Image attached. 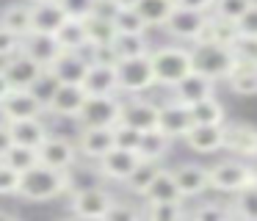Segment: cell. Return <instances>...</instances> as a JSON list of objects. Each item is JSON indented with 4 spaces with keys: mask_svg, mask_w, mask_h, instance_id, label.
<instances>
[{
    "mask_svg": "<svg viewBox=\"0 0 257 221\" xmlns=\"http://www.w3.org/2000/svg\"><path fill=\"white\" fill-rule=\"evenodd\" d=\"M100 6H108V9H113V6H119V3H124V0H97Z\"/></svg>",
    "mask_w": 257,
    "mask_h": 221,
    "instance_id": "9f6ffc18",
    "label": "cell"
},
{
    "mask_svg": "<svg viewBox=\"0 0 257 221\" xmlns=\"http://www.w3.org/2000/svg\"><path fill=\"white\" fill-rule=\"evenodd\" d=\"M229 215H235L232 213V204H218V202H205V204H199V207H194V210H188V218H194V221H224V218H229Z\"/></svg>",
    "mask_w": 257,
    "mask_h": 221,
    "instance_id": "60d3db41",
    "label": "cell"
},
{
    "mask_svg": "<svg viewBox=\"0 0 257 221\" xmlns=\"http://www.w3.org/2000/svg\"><path fill=\"white\" fill-rule=\"evenodd\" d=\"M12 144H14V136H12V127H9V122L3 119L0 122V158L12 149Z\"/></svg>",
    "mask_w": 257,
    "mask_h": 221,
    "instance_id": "f5cc1de1",
    "label": "cell"
},
{
    "mask_svg": "<svg viewBox=\"0 0 257 221\" xmlns=\"http://www.w3.org/2000/svg\"><path fill=\"white\" fill-rule=\"evenodd\" d=\"M113 50H116L119 61L152 53V47H150V42H147L144 33H116V39H113Z\"/></svg>",
    "mask_w": 257,
    "mask_h": 221,
    "instance_id": "e575fe53",
    "label": "cell"
},
{
    "mask_svg": "<svg viewBox=\"0 0 257 221\" xmlns=\"http://www.w3.org/2000/svg\"><path fill=\"white\" fill-rule=\"evenodd\" d=\"M111 17H113V25H116L119 33H147V28H150L144 22V17L136 11L133 0H124V3L113 6Z\"/></svg>",
    "mask_w": 257,
    "mask_h": 221,
    "instance_id": "1f68e13d",
    "label": "cell"
},
{
    "mask_svg": "<svg viewBox=\"0 0 257 221\" xmlns=\"http://www.w3.org/2000/svg\"><path fill=\"white\" fill-rule=\"evenodd\" d=\"M227 86L232 94L254 97L257 94V64H238L227 77Z\"/></svg>",
    "mask_w": 257,
    "mask_h": 221,
    "instance_id": "d6a6232c",
    "label": "cell"
},
{
    "mask_svg": "<svg viewBox=\"0 0 257 221\" xmlns=\"http://www.w3.org/2000/svg\"><path fill=\"white\" fill-rule=\"evenodd\" d=\"M31 17H34V31H39V33H56L58 28L69 20L58 0H39V3H31Z\"/></svg>",
    "mask_w": 257,
    "mask_h": 221,
    "instance_id": "603a6c76",
    "label": "cell"
},
{
    "mask_svg": "<svg viewBox=\"0 0 257 221\" xmlns=\"http://www.w3.org/2000/svg\"><path fill=\"white\" fill-rule=\"evenodd\" d=\"M86 55H89L91 64H108V66L119 64V55H116V50H113V44H91V47L86 50Z\"/></svg>",
    "mask_w": 257,
    "mask_h": 221,
    "instance_id": "c3c4849f",
    "label": "cell"
},
{
    "mask_svg": "<svg viewBox=\"0 0 257 221\" xmlns=\"http://www.w3.org/2000/svg\"><path fill=\"white\" fill-rule=\"evenodd\" d=\"M122 105L116 94H89L78 122L83 127H113L122 122Z\"/></svg>",
    "mask_w": 257,
    "mask_h": 221,
    "instance_id": "8992f818",
    "label": "cell"
},
{
    "mask_svg": "<svg viewBox=\"0 0 257 221\" xmlns=\"http://www.w3.org/2000/svg\"><path fill=\"white\" fill-rule=\"evenodd\" d=\"M133 6L150 28H163L172 11L177 9V0H133Z\"/></svg>",
    "mask_w": 257,
    "mask_h": 221,
    "instance_id": "f546056e",
    "label": "cell"
},
{
    "mask_svg": "<svg viewBox=\"0 0 257 221\" xmlns=\"http://www.w3.org/2000/svg\"><path fill=\"white\" fill-rule=\"evenodd\" d=\"M240 36V28L238 22L232 20H224L218 14H207V22L202 28V33L196 36L194 44H224V47H232Z\"/></svg>",
    "mask_w": 257,
    "mask_h": 221,
    "instance_id": "ac0fdd59",
    "label": "cell"
},
{
    "mask_svg": "<svg viewBox=\"0 0 257 221\" xmlns=\"http://www.w3.org/2000/svg\"><path fill=\"white\" fill-rule=\"evenodd\" d=\"M205 22H207V14L194 11V9H185V6H177L163 28H166L169 36L180 39V42H196V36L202 33Z\"/></svg>",
    "mask_w": 257,
    "mask_h": 221,
    "instance_id": "8fae6325",
    "label": "cell"
},
{
    "mask_svg": "<svg viewBox=\"0 0 257 221\" xmlns=\"http://www.w3.org/2000/svg\"><path fill=\"white\" fill-rule=\"evenodd\" d=\"M14 91V86H12V80H9V75H6V69L0 66V102L9 97V94Z\"/></svg>",
    "mask_w": 257,
    "mask_h": 221,
    "instance_id": "11a10c76",
    "label": "cell"
},
{
    "mask_svg": "<svg viewBox=\"0 0 257 221\" xmlns=\"http://www.w3.org/2000/svg\"><path fill=\"white\" fill-rule=\"evenodd\" d=\"M113 138H116V147H122V149H136V152H139L144 133H141L139 127H133V125H124V122H119V125H113Z\"/></svg>",
    "mask_w": 257,
    "mask_h": 221,
    "instance_id": "7bdbcfd3",
    "label": "cell"
},
{
    "mask_svg": "<svg viewBox=\"0 0 257 221\" xmlns=\"http://www.w3.org/2000/svg\"><path fill=\"white\" fill-rule=\"evenodd\" d=\"M72 188V174L69 169H53L47 163H36L34 169L23 171L17 196L25 202H50Z\"/></svg>",
    "mask_w": 257,
    "mask_h": 221,
    "instance_id": "6da1fadb",
    "label": "cell"
},
{
    "mask_svg": "<svg viewBox=\"0 0 257 221\" xmlns=\"http://www.w3.org/2000/svg\"><path fill=\"white\" fill-rule=\"evenodd\" d=\"M235 66H238V58L232 47H224V44H196L194 47V69L207 75L210 80H227Z\"/></svg>",
    "mask_w": 257,
    "mask_h": 221,
    "instance_id": "277c9868",
    "label": "cell"
},
{
    "mask_svg": "<svg viewBox=\"0 0 257 221\" xmlns=\"http://www.w3.org/2000/svg\"><path fill=\"white\" fill-rule=\"evenodd\" d=\"M161 169H163V166H161V160L141 158V163L133 169V174L127 177V182H124V185H127L133 193H139V196H144V193H147V188L152 185V180L158 177V171H161Z\"/></svg>",
    "mask_w": 257,
    "mask_h": 221,
    "instance_id": "836d02e7",
    "label": "cell"
},
{
    "mask_svg": "<svg viewBox=\"0 0 257 221\" xmlns=\"http://www.w3.org/2000/svg\"><path fill=\"white\" fill-rule=\"evenodd\" d=\"M86 99H89V91L83 88V83H61L47 102V114L56 119H78Z\"/></svg>",
    "mask_w": 257,
    "mask_h": 221,
    "instance_id": "ba28073f",
    "label": "cell"
},
{
    "mask_svg": "<svg viewBox=\"0 0 257 221\" xmlns=\"http://www.w3.org/2000/svg\"><path fill=\"white\" fill-rule=\"evenodd\" d=\"M0 25L14 31L17 36H28L34 33V17H31V6L28 3H12L0 11Z\"/></svg>",
    "mask_w": 257,
    "mask_h": 221,
    "instance_id": "f1b7e54d",
    "label": "cell"
},
{
    "mask_svg": "<svg viewBox=\"0 0 257 221\" xmlns=\"http://www.w3.org/2000/svg\"><path fill=\"white\" fill-rule=\"evenodd\" d=\"M254 3H257V0H216V9H213V14L224 17V20L238 22Z\"/></svg>",
    "mask_w": 257,
    "mask_h": 221,
    "instance_id": "b9f144b4",
    "label": "cell"
},
{
    "mask_svg": "<svg viewBox=\"0 0 257 221\" xmlns=\"http://www.w3.org/2000/svg\"><path fill=\"white\" fill-rule=\"evenodd\" d=\"M116 199L100 185H89V188H80V191L72 193L69 199V210H72L78 218H105L111 204Z\"/></svg>",
    "mask_w": 257,
    "mask_h": 221,
    "instance_id": "52a82bcc",
    "label": "cell"
},
{
    "mask_svg": "<svg viewBox=\"0 0 257 221\" xmlns=\"http://www.w3.org/2000/svg\"><path fill=\"white\" fill-rule=\"evenodd\" d=\"M0 218H6V221H17V215H14V213H0Z\"/></svg>",
    "mask_w": 257,
    "mask_h": 221,
    "instance_id": "6f0895ef",
    "label": "cell"
},
{
    "mask_svg": "<svg viewBox=\"0 0 257 221\" xmlns=\"http://www.w3.org/2000/svg\"><path fill=\"white\" fill-rule=\"evenodd\" d=\"M3 160H6L9 166H14V169L23 174V171L34 169V166L39 163V149H36V147H25V144H12V149L3 155Z\"/></svg>",
    "mask_w": 257,
    "mask_h": 221,
    "instance_id": "f35d334b",
    "label": "cell"
},
{
    "mask_svg": "<svg viewBox=\"0 0 257 221\" xmlns=\"http://www.w3.org/2000/svg\"><path fill=\"white\" fill-rule=\"evenodd\" d=\"M224 149L243 160H257V127L246 122H224Z\"/></svg>",
    "mask_w": 257,
    "mask_h": 221,
    "instance_id": "30bf717a",
    "label": "cell"
},
{
    "mask_svg": "<svg viewBox=\"0 0 257 221\" xmlns=\"http://www.w3.org/2000/svg\"><path fill=\"white\" fill-rule=\"evenodd\" d=\"M147 202H183V191H180V182L174 177V169H161L158 177L152 180V185L144 193Z\"/></svg>",
    "mask_w": 257,
    "mask_h": 221,
    "instance_id": "d4e9b609",
    "label": "cell"
},
{
    "mask_svg": "<svg viewBox=\"0 0 257 221\" xmlns=\"http://www.w3.org/2000/svg\"><path fill=\"white\" fill-rule=\"evenodd\" d=\"M232 213L240 215V218L257 221V182L235 193V199H232Z\"/></svg>",
    "mask_w": 257,
    "mask_h": 221,
    "instance_id": "ab89813d",
    "label": "cell"
},
{
    "mask_svg": "<svg viewBox=\"0 0 257 221\" xmlns=\"http://www.w3.org/2000/svg\"><path fill=\"white\" fill-rule=\"evenodd\" d=\"M23 50L31 55V58H36L42 66H50L53 61L61 55V44H58V39H56V33H39V31H34V33H28V36L23 39Z\"/></svg>",
    "mask_w": 257,
    "mask_h": 221,
    "instance_id": "7402d4cb",
    "label": "cell"
},
{
    "mask_svg": "<svg viewBox=\"0 0 257 221\" xmlns=\"http://www.w3.org/2000/svg\"><path fill=\"white\" fill-rule=\"evenodd\" d=\"M232 50H235L238 64H257V36H246V33H240L238 42L232 44Z\"/></svg>",
    "mask_w": 257,
    "mask_h": 221,
    "instance_id": "bcb514c9",
    "label": "cell"
},
{
    "mask_svg": "<svg viewBox=\"0 0 257 221\" xmlns=\"http://www.w3.org/2000/svg\"><path fill=\"white\" fill-rule=\"evenodd\" d=\"M116 147L113 138V127H83L78 136V149L83 158L89 160H100L102 155H108Z\"/></svg>",
    "mask_w": 257,
    "mask_h": 221,
    "instance_id": "e0dca14e",
    "label": "cell"
},
{
    "mask_svg": "<svg viewBox=\"0 0 257 221\" xmlns=\"http://www.w3.org/2000/svg\"><path fill=\"white\" fill-rule=\"evenodd\" d=\"M100 174L105 180L113 182H127V177L133 174V169L141 163V155L136 149H122V147H113L108 155H102L100 160Z\"/></svg>",
    "mask_w": 257,
    "mask_h": 221,
    "instance_id": "7c38bea8",
    "label": "cell"
},
{
    "mask_svg": "<svg viewBox=\"0 0 257 221\" xmlns=\"http://www.w3.org/2000/svg\"><path fill=\"white\" fill-rule=\"evenodd\" d=\"M20 180H23V174L0 158V196H12V193H17L20 191Z\"/></svg>",
    "mask_w": 257,
    "mask_h": 221,
    "instance_id": "ee69618b",
    "label": "cell"
},
{
    "mask_svg": "<svg viewBox=\"0 0 257 221\" xmlns=\"http://www.w3.org/2000/svg\"><path fill=\"white\" fill-rule=\"evenodd\" d=\"M31 3H39V0H31Z\"/></svg>",
    "mask_w": 257,
    "mask_h": 221,
    "instance_id": "680465c9",
    "label": "cell"
},
{
    "mask_svg": "<svg viewBox=\"0 0 257 221\" xmlns=\"http://www.w3.org/2000/svg\"><path fill=\"white\" fill-rule=\"evenodd\" d=\"M116 77H119V91L124 94H144L147 88L158 86L155 69H152L150 55H136V58H122L116 64Z\"/></svg>",
    "mask_w": 257,
    "mask_h": 221,
    "instance_id": "5b68a950",
    "label": "cell"
},
{
    "mask_svg": "<svg viewBox=\"0 0 257 221\" xmlns=\"http://www.w3.org/2000/svg\"><path fill=\"white\" fill-rule=\"evenodd\" d=\"M83 88L89 94H119V77H116V66L108 64H91L86 72Z\"/></svg>",
    "mask_w": 257,
    "mask_h": 221,
    "instance_id": "4316f807",
    "label": "cell"
},
{
    "mask_svg": "<svg viewBox=\"0 0 257 221\" xmlns=\"http://www.w3.org/2000/svg\"><path fill=\"white\" fill-rule=\"evenodd\" d=\"M20 50H23V36H17L14 31L0 25V58H12Z\"/></svg>",
    "mask_w": 257,
    "mask_h": 221,
    "instance_id": "681fc988",
    "label": "cell"
},
{
    "mask_svg": "<svg viewBox=\"0 0 257 221\" xmlns=\"http://www.w3.org/2000/svg\"><path fill=\"white\" fill-rule=\"evenodd\" d=\"M194 114H191V105L180 102V99H169L166 105H161V122H158V127H161L166 136L172 138H185L188 136V130L194 127Z\"/></svg>",
    "mask_w": 257,
    "mask_h": 221,
    "instance_id": "4fadbf2b",
    "label": "cell"
},
{
    "mask_svg": "<svg viewBox=\"0 0 257 221\" xmlns=\"http://www.w3.org/2000/svg\"><path fill=\"white\" fill-rule=\"evenodd\" d=\"M56 39L58 44H61L64 50H80V53H86L89 50V33H86V22L83 20H75V17H69L67 22H64L61 28L56 31Z\"/></svg>",
    "mask_w": 257,
    "mask_h": 221,
    "instance_id": "4dcf8cb0",
    "label": "cell"
},
{
    "mask_svg": "<svg viewBox=\"0 0 257 221\" xmlns=\"http://www.w3.org/2000/svg\"><path fill=\"white\" fill-rule=\"evenodd\" d=\"M141 210L139 207H133V204H122V202H113L111 204V210H108V215L105 218L108 221H130V218H141Z\"/></svg>",
    "mask_w": 257,
    "mask_h": 221,
    "instance_id": "f907efd6",
    "label": "cell"
},
{
    "mask_svg": "<svg viewBox=\"0 0 257 221\" xmlns=\"http://www.w3.org/2000/svg\"><path fill=\"white\" fill-rule=\"evenodd\" d=\"M58 3L67 11V17H75V20H86L89 14H94L100 9L97 0H58Z\"/></svg>",
    "mask_w": 257,
    "mask_h": 221,
    "instance_id": "7dc6e473",
    "label": "cell"
},
{
    "mask_svg": "<svg viewBox=\"0 0 257 221\" xmlns=\"http://www.w3.org/2000/svg\"><path fill=\"white\" fill-rule=\"evenodd\" d=\"M89 66H91V61L86 53H80V50H61V55L47 69L58 77V83H83Z\"/></svg>",
    "mask_w": 257,
    "mask_h": 221,
    "instance_id": "5bb4252c",
    "label": "cell"
},
{
    "mask_svg": "<svg viewBox=\"0 0 257 221\" xmlns=\"http://www.w3.org/2000/svg\"><path fill=\"white\" fill-rule=\"evenodd\" d=\"M152 69H155L158 86L174 88L185 75L194 72V47H183V44H163L150 53Z\"/></svg>",
    "mask_w": 257,
    "mask_h": 221,
    "instance_id": "7a4b0ae2",
    "label": "cell"
},
{
    "mask_svg": "<svg viewBox=\"0 0 257 221\" xmlns=\"http://www.w3.org/2000/svg\"><path fill=\"white\" fill-rule=\"evenodd\" d=\"M177 6H185V9L202 11V14H210L216 9V0H177Z\"/></svg>",
    "mask_w": 257,
    "mask_h": 221,
    "instance_id": "db71d44e",
    "label": "cell"
},
{
    "mask_svg": "<svg viewBox=\"0 0 257 221\" xmlns=\"http://www.w3.org/2000/svg\"><path fill=\"white\" fill-rule=\"evenodd\" d=\"M174 177H177L180 182V191H183V196H199V193H205L207 188H210V169L202 163H194V160H188V163H180L177 169H174Z\"/></svg>",
    "mask_w": 257,
    "mask_h": 221,
    "instance_id": "ffe728a7",
    "label": "cell"
},
{
    "mask_svg": "<svg viewBox=\"0 0 257 221\" xmlns=\"http://www.w3.org/2000/svg\"><path fill=\"white\" fill-rule=\"evenodd\" d=\"M9 127H12L14 144H25V147H36V149H39L42 144L47 141V136H50V130H47V125L42 122V116L9 122Z\"/></svg>",
    "mask_w": 257,
    "mask_h": 221,
    "instance_id": "484cf974",
    "label": "cell"
},
{
    "mask_svg": "<svg viewBox=\"0 0 257 221\" xmlns=\"http://www.w3.org/2000/svg\"><path fill=\"white\" fill-rule=\"evenodd\" d=\"M122 122L124 125L139 127L141 133L155 130L158 122H161V105L150 102V99H130V102L122 105Z\"/></svg>",
    "mask_w": 257,
    "mask_h": 221,
    "instance_id": "d6986e66",
    "label": "cell"
},
{
    "mask_svg": "<svg viewBox=\"0 0 257 221\" xmlns=\"http://www.w3.org/2000/svg\"><path fill=\"white\" fill-rule=\"evenodd\" d=\"M141 213L150 221H183V218H188V210L183 207V202H147L144 199Z\"/></svg>",
    "mask_w": 257,
    "mask_h": 221,
    "instance_id": "d590c367",
    "label": "cell"
},
{
    "mask_svg": "<svg viewBox=\"0 0 257 221\" xmlns=\"http://www.w3.org/2000/svg\"><path fill=\"white\" fill-rule=\"evenodd\" d=\"M191 114H194V122L196 125H224L227 122V114H224V105L213 97H205L199 102L191 105Z\"/></svg>",
    "mask_w": 257,
    "mask_h": 221,
    "instance_id": "8d00e7d4",
    "label": "cell"
},
{
    "mask_svg": "<svg viewBox=\"0 0 257 221\" xmlns=\"http://www.w3.org/2000/svg\"><path fill=\"white\" fill-rule=\"evenodd\" d=\"M257 182V169L243 158H227L210 166V188L221 193H238Z\"/></svg>",
    "mask_w": 257,
    "mask_h": 221,
    "instance_id": "3957f363",
    "label": "cell"
},
{
    "mask_svg": "<svg viewBox=\"0 0 257 221\" xmlns=\"http://www.w3.org/2000/svg\"><path fill=\"white\" fill-rule=\"evenodd\" d=\"M42 114H47V108L31 88H14V91L0 102V119H6V122L34 119V116H42Z\"/></svg>",
    "mask_w": 257,
    "mask_h": 221,
    "instance_id": "9c48e42d",
    "label": "cell"
},
{
    "mask_svg": "<svg viewBox=\"0 0 257 221\" xmlns=\"http://www.w3.org/2000/svg\"><path fill=\"white\" fill-rule=\"evenodd\" d=\"M213 86H216V80H210L207 75H202V72L194 69L191 75H185L183 80L172 88V97L180 99V102H185V105H194L205 97H213V91H216Z\"/></svg>",
    "mask_w": 257,
    "mask_h": 221,
    "instance_id": "44dd1931",
    "label": "cell"
},
{
    "mask_svg": "<svg viewBox=\"0 0 257 221\" xmlns=\"http://www.w3.org/2000/svg\"><path fill=\"white\" fill-rule=\"evenodd\" d=\"M238 28H240V33H246V36H257V3L238 20Z\"/></svg>",
    "mask_w": 257,
    "mask_h": 221,
    "instance_id": "816d5d0a",
    "label": "cell"
},
{
    "mask_svg": "<svg viewBox=\"0 0 257 221\" xmlns=\"http://www.w3.org/2000/svg\"><path fill=\"white\" fill-rule=\"evenodd\" d=\"M86 33H89V47L91 44H113V39H116V25H113V17L111 11H100L97 9L94 14L86 17Z\"/></svg>",
    "mask_w": 257,
    "mask_h": 221,
    "instance_id": "83f0119b",
    "label": "cell"
},
{
    "mask_svg": "<svg viewBox=\"0 0 257 221\" xmlns=\"http://www.w3.org/2000/svg\"><path fill=\"white\" fill-rule=\"evenodd\" d=\"M169 144H172V136H166L161 127L147 130L144 138H141L139 155H141V158H150V160H163V155L169 152Z\"/></svg>",
    "mask_w": 257,
    "mask_h": 221,
    "instance_id": "74e56055",
    "label": "cell"
},
{
    "mask_svg": "<svg viewBox=\"0 0 257 221\" xmlns=\"http://www.w3.org/2000/svg\"><path fill=\"white\" fill-rule=\"evenodd\" d=\"M194 152H218L224 149V125H194L185 136Z\"/></svg>",
    "mask_w": 257,
    "mask_h": 221,
    "instance_id": "cb8c5ba5",
    "label": "cell"
},
{
    "mask_svg": "<svg viewBox=\"0 0 257 221\" xmlns=\"http://www.w3.org/2000/svg\"><path fill=\"white\" fill-rule=\"evenodd\" d=\"M58 86H61V83H58V77L53 75L50 69H45V72L39 75V80H36L34 86H31V91H34L36 97H39L42 102H45V108H47V102L53 99V94H56V88H58Z\"/></svg>",
    "mask_w": 257,
    "mask_h": 221,
    "instance_id": "f6af8a7d",
    "label": "cell"
},
{
    "mask_svg": "<svg viewBox=\"0 0 257 221\" xmlns=\"http://www.w3.org/2000/svg\"><path fill=\"white\" fill-rule=\"evenodd\" d=\"M3 69H6V75H9V80H12L14 88H31L36 80H39V75L47 69V66H42L39 61L31 58L25 50H20V53H14L12 58H6Z\"/></svg>",
    "mask_w": 257,
    "mask_h": 221,
    "instance_id": "9a60e30c",
    "label": "cell"
},
{
    "mask_svg": "<svg viewBox=\"0 0 257 221\" xmlns=\"http://www.w3.org/2000/svg\"><path fill=\"white\" fill-rule=\"evenodd\" d=\"M80 149L64 136H47V141L39 147V163H47L53 169H72Z\"/></svg>",
    "mask_w": 257,
    "mask_h": 221,
    "instance_id": "2e32d148",
    "label": "cell"
}]
</instances>
